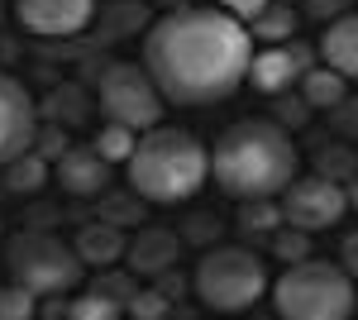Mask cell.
Masks as SVG:
<instances>
[{
  "instance_id": "obj_1",
  "label": "cell",
  "mask_w": 358,
  "mask_h": 320,
  "mask_svg": "<svg viewBox=\"0 0 358 320\" xmlns=\"http://www.w3.org/2000/svg\"><path fill=\"white\" fill-rule=\"evenodd\" d=\"M138 62L158 81L167 106H215L248 81L253 34L220 5H172L148 25Z\"/></svg>"
},
{
  "instance_id": "obj_2",
  "label": "cell",
  "mask_w": 358,
  "mask_h": 320,
  "mask_svg": "<svg viewBox=\"0 0 358 320\" xmlns=\"http://www.w3.org/2000/svg\"><path fill=\"white\" fill-rule=\"evenodd\" d=\"M301 153L292 144V130L282 120L248 115L210 144V182L229 201H258V196H282L296 177Z\"/></svg>"
},
{
  "instance_id": "obj_3",
  "label": "cell",
  "mask_w": 358,
  "mask_h": 320,
  "mask_svg": "<svg viewBox=\"0 0 358 320\" xmlns=\"http://www.w3.org/2000/svg\"><path fill=\"white\" fill-rule=\"evenodd\" d=\"M210 177V148L192 130L177 125H153L138 134L129 153V187L148 206H182Z\"/></svg>"
},
{
  "instance_id": "obj_4",
  "label": "cell",
  "mask_w": 358,
  "mask_h": 320,
  "mask_svg": "<svg viewBox=\"0 0 358 320\" xmlns=\"http://www.w3.org/2000/svg\"><path fill=\"white\" fill-rule=\"evenodd\" d=\"M273 306L287 320H349L358 306V282L344 263L306 253L273 282Z\"/></svg>"
},
{
  "instance_id": "obj_5",
  "label": "cell",
  "mask_w": 358,
  "mask_h": 320,
  "mask_svg": "<svg viewBox=\"0 0 358 320\" xmlns=\"http://www.w3.org/2000/svg\"><path fill=\"white\" fill-rule=\"evenodd\" d=\"M192 292L206 311L239 316L268 292V263L244 244H210L192 272Z\"/></svg>"
},
{
  "instance_id": "obj_6",
  "label": "cell",
  "mask_w": 358,
  "mask_h": 320,
  "mask_svg": "<svg viewBox=\"0 0 358 320\" xmlns=\"http://www.w3.org/2000/svg\"><path fill=\"white\" fill-rule=\"evenodd\" d=\"M5 272L34 296H67L86 277V263L72 244L48 230H15L5 239Z\"/></svg>"
},
{
  "instance_id": "obj_7",
  "label": "cell",
  "mask_w": 358,
  "mask_h": 320,
  "mask_svg": "<svg viewBox=\"0 0 358 320\" xmlns=\"http://www.w3.org/2000/svg\"><path fill=\"white\" fill-rule=\"evenodd\" d=\"M96 110H101V120H115V125H129L143 134L163 125L167 96L158 91V81L148 77L143 62H106L96 77Z\"/></svg>"
},
{
  "instance_id": "obj_8",
  "label": "cell",
  "mask_w": 358,
  "mask_h": 320,
  "mask_svg": "<svg viewBox=\"0 0 358 320\" xmlns=\"http://www.w3.org/2000/svg\"><path fill=\"white\" fill-rule=\"evenodd\" d=\"M277 201H282V220L306 230V235H320V230H330L349 215V187L334 182V177H320V172L315 177H292Z\"/></svg>"
},
{
  "instance_id": "obj_9",
  "label": "cell",
  "mask_w": 358,
  "mask_h": 320,
  "mask_svg": "<svg viewBox=\"0 0 358 320\" xmlns=\"http://www.w3.org/2000/svg\"><path fill=\"white\" fill-rule=\"evenodd\" d=\"M34 134H38V106H34L29 86L10 72H0V167L29 153Z\"/></svg>"
},
{
  "instance_id": "obj_10",
  "label": "cell",
  "mask_w": 358,
  "mask_h": 320,
  "mask_svg": "<svg viewBox=\"0 0 358 320\" xmlns=\"http://www.w3.org/2000/svg\"><path fill=\"white\" fill-rule=\"evenodd\" d=\"M15 20L34 39H77L96 20V0H15Z\"/></svg>"
},
{
  "instance_id": "obj_11",
  "label": "cell",
  "mask_w": 358,
  "mask_h": 320,
  "mask_svg": "<svg viewBox=\"0 0 358 320\" xmlns=\"http://www.w3.org/2000/svg\"><path fill=\"white\" fill-rule=\"evenodd\" d=\"M306 67H315V57L296 39L292 43H263V48H253V62H248V86L263 96H282V91H296Z\"/></svg>"
},
{
  "instance_id": "obj_12",
  "label": "cell",
  "mask_w": 358,
  "mask_h": 320,
  "mask_svg": "<svg viewBox=\"0 0 358 320\" xmlns=\"http://www.w3.org/2000/svg\"><path fill=\"white\" fill-rule=\"evenodd\" d=\"M182 235L167 230V225H138L129 235V249H124V272L134 277H167L177 258H182Z\"/></svg>"
},
{
  "instance_id": "obj_13",
  "label": "cell",
  "mask_w": 358,
  "mask_h": 320,
  "mask_svg": "<svg viewBox=\"0 0 358 320\" xmlns=\"http://www.w3.org/2000/svg\"><path fill=\"white\" fill-rule=\"evenodd\" d=\"M110 158L96 153V144H72L62 158L53 162V177L67 196H82V201H101L110 191Z\"/></svg>"
},
{
  "instance_id": "obj_14",
  "label": "cell",
  "mask_w": 358,
  "mask_h": 320,
  "mask_svg": "<svg viewBox=\"0 0 358 320\" xmlns=\"http://www.w3.org/2000/svg\"><path fill=\"white\" fill-rule=\"evenodd\" d=\"M77 258H82L91 272H110V267H124V249H129V235H124V225H115V220H91L77 230Z\"/></svg>"
},
{
  "instance_id": "obj_15",
  "label": "cell",
  "mask_w": 358,
  "mask_h": 320,
  "mask_svg": "<svg viewBox=\"0 0 358 320\" xmlns=\"http://www.w3.org/2000/svg\"><path fill=\"white\" fill-rule=\"evenodd\" d=\"M320 62H330L334 72L358 81V10H344L339 20L325 25V34H320Z\"/></svg>"
},
{
  "instance_id": "obj_16",
  "label": "cell",
  "mask_w": 358,
  "mask_h": 320,
  "mask_svg": "<svg viewBox=\"0 0 358 320\" xmlns=\"http://www.w3.org/2000/svg\"><path fill=\"white\" fill-rule=\"evenodd\" d=\"M296 91H301V101L310 110H334L344 96H349V77L334 72L330 62H315V67H306V72H301Z\"/></svg>"
},
{
  "instance_id": "obj_17",
  "label": "cell",
  "mask_w": 358,
  "mask_h": 320,
  "mask_svg": "<svg viewBox=\"0 0 358 320\" xmlns=\"http://www.w3.org/2000/svg\"><path fill=\"white\" fill-rule=\"evenodd\" d=\"M296 29H301V10H296V5H287V0H268V5L248 20L253 43H292V39H296Z\"/></svg>"
},
{
  "instance_id": "obj_18",
  "label": "cell",
  "mask_w": 358,
  "mask_h": 320,
  "mask_svg": "<svg viewBox=\"0 0 358 320\" xmlns=\"http://www.w3.org/2000/svg\"><path fill=\"white\" fill-rule=\"evenodd\" d=\"M48 167H53V162L38 158V153L29 148V153H20L15 162H5L0 172H5V187L15 191V196H34V191H43V182H48Z\"/></svg>"
},
{
  "instance_id": "obj_19",
  "label": "cell",
  "mask_w": 358,
  "mask_h": 320,
  "mask_svg": "<svg viewBox=\"0 0 358 320\" xmlns=\"http://www.w3.org/2000/svg\"><path fill=\"white\" fill-rule=\"evenodd\" d=\"M96 153L101 158H110V162H129V153H134V144H138V130H129V125H115V120H106L101 130H96Z\"/></svg>"
},
{
  "instance_id": "obj_20",
  "label": "cell",
  "mask_w": 358,
  "mask_h": 320,
  "mask_svg": "<svg viewBox=\"0 0 358 320\" xmlns=\"http://www.w3.org/2000/svg\"><path fill=\"white\" fill-rule=\"evenodd\" d=\"M239 225L253 230V235H268V230H277V225H287V220H282V201H277V196L239 201Z\"/></svg>"
},
{
  "instance_id": "obj_21",
  "label": "cell",
  "mask_w": 358,
  "mask_h": 320,
  "mask_svg": "<svg viewBox=\"0 0 358 320\" xmlns=\"http://www.w3.org/2000/svg\"><path fill=\"white\" fill-rule=\"evenodd\" d=\"M67 316L72 320H115V316H124V306H120L115 296H106L101 287H91L86 296L67 301Z\"/></svg>"
},
{
  "instance_id": "obj_22",
  "label": "cell",
  "mask_w": 358,
  "mask_h": 320,
  "mask_svg": "<svg viewBox=\"0 0 358 320\" xmlns=\"http://www.w3.org/2000/svg\"><path fill=\"white\" fill-rule=\"evenodd\" d=\"M101 206H106L101 220H115V225H143V206H148V201L129 187V196H124V191H106Z\"/></svg>"
},
{
  "instance_id": "obj_23",
  "label": "cell",
  "mask_w": 358,
  "mask_h": 320,
  "mask_svg": "<svg viewBox=\"0 0 358 320\" xmlns=\"http://www.w3.org/2000/svg\"><path fill=\"white\" fill-rule=\"evenodd\" d=\"M315 172L320 177H334V182H354V172H358V158H354V148H344V144H334V148H325V153H315Z\"/></svg>"
},
{
  "instance_id": "obj_24",
  "label": "cell",
  "mask_w": 358,
  "mask_h": 320,
  "mask_svg": "<svg viewBox=\"0 0 358 320\" xmlns=\"http://www.w3.org/2000/svg\"><path fill=\"white\" fill-rule=\"evenodd\" d=\"M38 301L43 296H34L29 287L10 282V287H0V320H34L38 316Z\"/></svg>"
},
{
  "instance_id": "obj_25",
  "label": "cell",
  "mask_w": 358,
  "mask_h": 320,
  "mask_svg": "<svg viewBox=\"0 0 358 320\" xmlns=\"http://www.w3.org/2000/svg\"><path fill=\"white\" fill-rule=\"evenodd\" d=\"M72 148V139H67V125H38V134H34V153L38 158H48V162H57L62 153Z\"/></svg>"
},
{
  "instance_id": "obj_26",
  "label": "cell",
  "mask_w": 358,
  "mask_h": 320,
  "mask_svg": "<svg viewBox=\"0 0 358 320\" xmlns=\"http://www.w3.org/2000/svg\"><path fill=\"white\" fill-rule=\"evenodd\" d=\"M129 316H134V320L167 316V292H158V287H138V292L129 296Z\"/></svg>"
},
{
  "instance_id": "obj_27",
  "label": "cell",
  "mask_w": 358,
  "mask_h": 320,
  "mask_svg": "<svg viewBox=\"0 0 358 320\" xmlns=\"http://www.w3.org/2000/svg\"><path fill=\"white\" fill-rule=\"evenodd\" d=\"M310 235H306V230H296V225H277V235H273V249H277V258H292V263H296V258H306V253H310Z\"/></svg>"
},
{
  "instance_id": "obj_28",
  "label": "cell",
  "mask_w": 358,
  "mask_h": 320,
  "mask_svg": "<svg viewBox=\"0 0 358 320\" xmlns=\"http://www.w3.org/2000/svg\"><path fill=\"white\" fill-rule=\"evenodd\" d=\"M220 220H215V215L206 211V215H192V220H187V230H182V239L187 244H196V249H206V244H220Z\"/></svg>"
},
{
  "instance_id": "obj_29",
  "label": "cell",
  "mask_w": 358,
  "mask_h": 320,
  "mask_svg": "<svg viewBox=\"0 0 358 320\" xmlns=\"http://www.w3.org/2000/svg\"><path fill=\"white\" fill-rule=\"evenodd\" d=\"M330 125H334L339 139H358V96H344V101L330 110Z\"/></svg>"
},
{
  "instance_id": "obj_30",
  "label": "cell",
  "mask_w": 358,
  "mask_h": 320,
  "mask_svg": "<svg viewBox=\"0 0 358 320\" xmlns=\"http://www.w3.org/2000/svg\"><path fill=\"white\" fill-rule=\"evenodd\" d=\"M306 101H301V91H296V96H292V91H282V96H277V120H282V125H287V130H301L306 125Z\"/></svg>"
},
{
  "instance_id": "obj_31",
  "label": "cell",
  "mask_w": 358,
  "mask_h": 320,
  "mask_svg": "<svg viewBox=\"0 0 358 320\" xmlns=\"http://www.w3.org/2000/svg\"><path fill=\"white\" fill-rule=\"evenodd\" d=\"M306 15L310 20H320V25H330V20H339L344 10H354V0H301Z\"/></svg>"
},
{
  "instance_id": "obj_32",
  "label": "cell",
  "mask_w": 358,
  "mask_h": 320,
  "mask_svg": "<svg viewBox=\"0 0 358 320\" xmlns=\"http://www.w3.org/2000/svg\"><path fill=\"white\" fill-rule=\"evenodd\" d=\"M215 5H220V10H229V15H239V20L248 25V20H253V15H258L268 0H215Z\"/></svg>"
},
{
  "instance_id": "obj_33",
  "label": "cell",
  "mask_w": 358,
  "mask_h": 320,
  "mask_svg": "<svg viewBox=\"0 0 358 320\" xmlns=\"http://www.w3.org/2000/svg\"><path fill=\"white\" fill-rule=\"evenodd\" d=\"M339 263L354 272V282H358V230L354 235H344V244H339Z\"/></svg>"
},
{
  "instance_id": "obj_34",
  "label": "cell",
  "mask_w": 358,
  "mask_h": 320,
  "mask_svg": "<svg viewBox=\"0 0 358 320\" xmlns=\"http://www.w3.org/2000/svg\"><path fill=\"white\" fill-rule=\"evenodd\" d=\"M349 206L358 211V172H354V182H349Z\"/></svg>"
},
{
  "instance_id": "obj_35",
  "label": "cell",
  "mask_w": 358,
  "mask_h": 320,
  "mask_svg": "<svg viewBox=\"0 0 358 320\" xmlns=\"http://www.w3.org/2000/svg\"><path fill=\"white\" fill-rule=\"evenodd\" d=\"M0 15H5V0H0Z\"/></svg>"
},
{
  "instance_id": "obj_36",
  "label": "cell",
  "mask_w": 358,
  "mask_h": 320,
  "mask_svg": "<svg viewBox=\"0 0 358 320\" xmlns=\"http://www.w3.org/2000/svg\"><path fill=\"white\" fill-rule=\"evenodd\" d=\"M287 5H296V0H287Z\"/></svg>"
}]
</instances>
